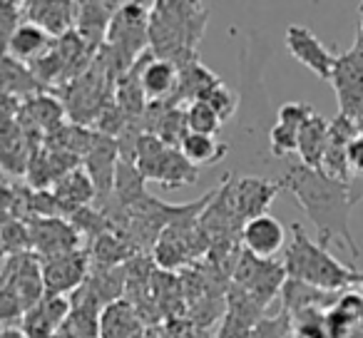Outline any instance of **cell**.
<instances>
[{
	"instance_id": "cell-1",
	"label": "cell",
	"mask_w": 363,
	"mask_h": 338,
	"mask_svg": "<svg viewBox=\"0 0 363 338\" xmlns=\"http://www.w3.org/2000/svg\"><path fill=\"white\" fill-rule=\"evenodd\" d=\"M277 182L296 199L301 212L311 219L321 247L331 249L333 244H343L351 259L361 257V249L351 232L353 199L346 182L328 177L323 169H311L301 162L289 164Z\"/></svg>"
},
{
	"instance_id": "cell-2",
	"label": "cell",
	"mask_w": 363,
	"mask_h": 338,
	"mask_svg": "<svg viewBox=\"0 0 363 338\" xmlns=\"http://www.w3.org/2000/svg\"><path fill=\"white\" fill-rule=\"evenodd\" d=\"M209 11L184 0L152 3L150 13V52L157 60L177 65V70L199 60L197 45L207 28Z\"/></svg>"
},
{
	"instance_id": "cell-3",
	"label": "cell",
	"mask_w": 363,
	"mask_h": 338,
	"mask_svg": "<svg viewBox=\"0 0 363 338\" xmlns=\"http://www.w3.org/2000/svg\"><path fill=\"white\" fill-rule=\"evenodd\" d=\"M284 269L294 281L308 283L328 293L346 291L348 286L363 283V274L353 266L336 261L326 247L313 242L301 224H291V239L284 252Z\"/></svg>"
},
{
	"instance_id": "cell-4",
	"label": "cell",
	"mask_w": 363,
	"mask_h": 338,
	"mask_svg": "<svg viewBox=\"0 0 363 338\" xmlns=\"http://www.w3.org/2000/svg\"><path fill=\"white\" fill-rule=\"evenodd\" d=\"M135 164L142 177L150 182H160V187L164 189L199 182V167H194L177 147L164 145L160 137L150 135V132H145L137 142Z\"/></svg>"
},
{
	"instance_id": "cell-5",
	"label": "cell",
	"mask_w": 363,
	"mask_h": 338,
	"mask_svg": "<svg viewBox=\"0 0 363 338\" xmlns=\"http://www.w3.org/2000/svg\"><path fill=\"white\" fill-rule=\"evenodd\" d=\"M328 85L336 92L338 115L358 125L363 120V38L358 30L353 45L338 55Z\"/></svg>"
},
{
	"instance_id": "cell-6",
	"label": "cell",
	"mask_w": 363,
	"mask_h": 338,
	"mask_svg": "<svg viewBox=\"0 0 363 338\" xmlns=\"http://www.w3.org/2000/svg\"><path fill=\"white\" fill-rule=\"evenodd\" d=\"M227 174V197H229V207L232 214L239 224H247L257 217L269 214V207L274 204V199L279 197V192H284L281 184L272 182V179H262V177H239L234 182H229Z\"/></svg>"
},
{
	"instance_id": "cell-7",
	"label": "cell",
	"mask_w": 363,
	"mask_h": 338,
	"mask_svg": "<svg viewBox=\"0 0 363 338\" xmlns=\"http://www.w3.org/2000/svg\"><path fill=\"white\" fill-rule=\"evenodd\" d=\"M3 288L13 291L23 308H33L45 298V278H43V259L35 252L6 257L3 261Z\"/></svg>"
},
{
	"instance_id": "cell-8",
	"label": "cell",
	"mask_w": 363,
	"mask_h": 338,
	"mask_svg": "<svg viewBox=\"0 0 363 338\" xmlns=\"http://www.w3.org/2000/svg\"><path fill=\"white\" fill-rule=\"evenodd\" d=\"M92 259L87 249L62 254V257L43 259V278H45V291L50 296H67L75 293L90 278Z\"/></svg>"
},
{
	"instance_id": "cell-9",
	"label": "cell",
	"mask_w": 363,
	"mask_h": 338,
	"mask_svg": "<svg viewBox=\"0 0 363 338\" xmlns=\"http://www.w3.org/2000/svg\"><path fill=\"white\" fill-rule=\"evenodd\" d=\"M286 50L291 52L294 60H298L316 77H321V80H326V82L331 80L338 55H333V52L318 40V35L311 28L291 23V26L286 28Z\"/></svg>"
},
{
	"instance_id": "cell-10",
	"label": "cell",
	"mask_w": 363,
	"mask_h": 338,
	"mask_svg": "<svg viewBox=\"0 0 363 338\" xmlns=\"http://www.w3.org/2000/svg\"><path fill=\"white\" fill-rule=\"evenodd\" d=\"M28 227H30V237H33V252L40 259L62 257V254H70L80 249L82 234L65 217L35 219Z\"/></svg>"
},
{
	"instance_id": "cell-11",
	"label": "cell",
	"mask_w": 363,
	"mask_h": 338,
	"mask_svg": "<svg viewBox=\"0 0 363 338\" xmlns=\"http://www.w3.org/2000/svg\"><path fill=\"white\" fill-rule=\"evenodd\" d=\"M82 162H85V172L90 174L92 184L97 189V202L105 204L117 184V169H120L122 162L120 142L115 137L100 135Z\"/></svg>"
},
{
	"instance_id": "cell-12",
	"label": "cell",
	"mask_w": 363,
	"mask_h": 338,
	"mask_svg": "<svg viewBox=\"0 0 363 338\" xmlns=\"http://www.w3.org/2000/svg\"><path fill=\"white\" fill-rule=\"evenodd\" d=\"M70 298L67 296H50L45 293L40 303L28 308L21 318V333L26 338H55L62 331L67 316H70Z\"/></svg>"
},
{
	"instance_id": "cell-13",
	"label": "cell",
	"mask_w": 363,
	"mask_h": 338,
	"mask_svg": "<svg viewBox=\"0 0 363 338\" xmlns=\"http://www.w3.org/2000/svg\"><path fill=\"white\" fill-rule=\"evenodd\" d=\"M239 239L244 244V252H249L252 257L272 261L279 252H286V229L272 214H264L252 222H247L239 232Z\"/></svg>"
},
{
	"instance_id": "cell-14",
	"label": "cell",
	"mask_w": 363,
	"mask_h": 338,
	"mask_svg": "<svg viewBox=\"0 0 363 338\" xmlns=\"http://www.w3.org/2000/svg\"><path fill=\"white\" fill-rule=\"evenodd\" d=\"M77 6L80 3H70V0H30L26 3V21L40 26L48 35L60 40L62 35L75 30Z\"/></svg>"
},
{
	"instance_id": "cell-15",
	"label": "cell",
	"mask_w": 363,
	"mask_h": 338,
	"mask_svg": "<svg viewBox=\"0 0 363 338\" xmlns=\"http://www.w3.org/2000/svg\"><path fill=\"white\" fill-rule=\"evenodd\" d=\"M137 70H140V85L147 100L169 102L177 95V87H179L177 65H172L167 60H157L152 52H145L137 60Z\"/></svg>"
},
{
	"instance_id": "cell-16",
	"label": "cell",
	"mask_w": 363,
	"mask_h": 338,
	"mask_svg": "<svg viewBox=\"0 0 363 338\" xmlns=\"http://www.w3.org/2000/svg\"><path fill=\"white\" fill-rule=\"evenodd\" d=\"M358 135V125L346 117L336 115L331 120V130H328V147L326 157H323V172L333 179L341 182H351V167H348V145L353 142V137Z\"/></svg>"
},
{
	"instance_id": "cell-17",
	"label": "cell",
	"mask_w": 363,
	"mask_h": 338,
	"mask_svg": "<svg viewBox=\"0 0 363 338\" xmlns=\"http://www.w3.org/2000/svg\"><path fill=\"white\" fill-rule=\"evenodd\" d=\"M120 11V3H80L77 6V23L75 30L92 50L100 52L107 43V33H110L112 18Z\"/></svg>"
},
{
	"instance_id": "cell-18",
	"label": "cell",
	"mask_w": 363,
	"mask_h": 338,
	"mask_svg": "<svg viewBox=\"0 0 363 338\" xmlns=\"http://www.w3.org/2000/svg\"><path fill=\"white\" fill-rule=\"evenodd\" d=\"M52 194H55L57 207H60V214L65 219H70L80 209L90 207L92 202H97V189L92 184L90 174L85 172V167H77L70 174H65L52 187Z\"/></svg>"
},
{
	"instance_id": "cell-19",
	"label": "cell",
	"mask_w": 363,
	"mask_h": 338,
	"mask_svg": "<svg viewBox=\"0 0 363 338\" xmlns=\"http://www.w3.org/2000/svg\"><path fill=\"white\" fill-rule=\"evenodd\" d=\"M100 338H145L140 308L127 298L107 303L100 318Z\"/></svg>"
},
{
	"instance_id": "cell-20",
	"label": "cell",
	"mask_w": 363,
	"mask_h": 338,
	"mask_svg": "<svg viewBox=\"0 0 363 338\" xmlns=\"http://www.w3.org/2000/svg\"><path fill=\"white\" fill-rule=\"evenodd\" d=\"M52 45H55V38L48 35L35 23L23 21V26L16 30V35L8 40L6 55L16 57V60L26 62V65H33V62H38L40 57H45L48 52L52 50Z\"/></svg>"
},
{
	"instance_id": "cell-21",
	"label": "cell",
	"mask_w": 363,
	"mask_h": 338,
	"mask_svg": "<svg viewBox=\"0 0 363 338\" xmlns=\"http://www.w3.org/2000/svg\"><path fill=\"white\" fill-rule=\"evenodd\" d=\"M328 130H331V120L316 112L311 120L303 125V130L298 132V162L311 169H321L323 157H326L328 147Z\"/></svg>"
},
{
	"instance_id": "cell-22",
	"label": "cell",
	"mask_w": 363,
	"mask_h": 338,
	"mask_svg": "<svg viewBox=\"0 0 363 338\" xmlns=\"http://www.w3.org/2000/svg\"><path fill=\"white\" fill-rule=\"evenodd\" d=\"M40 90L43 85L30 65L16 60L11 55H3V95H11L16 100L26 102L30 97L40 95Z\"/></svg>"
},
{
	"instance_id": "cell-23",
	"label": "cell",
	"mask_w": 363,
	"mask_h": 338,
	"mask_svg": "<svg viewBox=\"0 0 363 338\" xmlns=\"http://www.w3.org/2000/svg\"><path fill=\"white\" fill-rule=\"evenodd\" d=\"M87 254H90V259H92V266L115 269V266H122L127 259L137 257V247H132V242L120 239V234L107 232V234H102V237L92 239Z\"/></svg>"
},
{
	"instance_id": "cell-24",
	"label": "cell",
	"mask_w": 363,
	"mask_h": 338,
	"mask_svg": "<svg viewBox=\"0 0 363 338\" xmlns=\"http://www.w3.org/2000/svg\"><path fill=\"white\" fill-rule=\"evenodd\" d=\"M179 152L187 157L194 167H212V164H219V162L229 154V145L219 142L217 137L189 132V135L182 140Z\"/></svg>"
},
{
	"instance_id": "cell-25",
	"label": "cell",
	"mask_w": 363,
	"mask_h": 338,
	"mask_svg": "<svg viewBox=\"0 0 363 338\" xmlns=\"http://www.w3.org/2000/svg\"><path fill=\"white\" fill-rule=\"evenodd\" d=\"M33 252L30 227L23 219H3V257Z\"/></svg>"
},
{
	"instance_id": "cell-26",
	"label": "cell",
	"mask_w": 363,
	"mask_h": 338,
	"mask_svg": "<svg viewBox=\"0 0 363 338\" xmlns=\"http://www.w3.org/2000/svg\"><path fill=\"white\" fill-rule=\"evenodd\" d=\"M184 115H187V130L194 132V135L214 137L224 125V122L219 120V115L207 105V102H192V105H187Z\"/></svg>"
},
{
	"instance_id": "cell-27",
	"label": "cell",
	"mask_w": 363,
	"mask_h": 338,
	"mask_svg": "<svg viewBox=\"0 0 363 338\" xmlns=\"http://www.w3.org/2000/svg\"><path fill=\"white\" fill-rule=\"evenodd\" d=\"M269 150H272V154L277 157V159H284V157H289V154H296L298 132L286 125L274 122L272 130H269Z\"/></svg>"
},
{
	"instance_id": "cell-28",
	"label": "cell",
	"mask_w": 363,
	"mask_h": 338,
	"mask_svg": "<svg viewBox=\"0 0 363 338\" xmlns=\"http://www.w3.org/2000/svg\"><path fill=\"white\" fill-rule=\"evenodd\" d=\"M291 336V316L286 311H279L274 316H267L252 328L249 338H289Z\"/></svg>"
},
{
	"instance_id": "cell-29",
	"label": "cell",
	"mask_w": 363,
	"mask_h": 338,
	"mask_svg": "<svg viewBox=\"0 0 363 338\" xmlns=\"http://www.w3.org/2000/svg\"><path fill=\"white\" fill-rule=\"evenodd\" d=\"M313 115H316V110H313L308 102H286V105L279 107L277 122L279 125H286V127H291V130L301 132L303 125H306Z\"/></svg>"
},
{
	"instance_id": "cell-30",
	"label": "cell",
	"mask_w": 363,
	"mask_h": 338,
	"mask_svg": "<svg viewBox=\"0 0 363 338\" xmlns=\"http://www.w3.org/2000/svg\"><path fill=\"white\" fill-rule=\"evenodd\" d=\"M21 18H26V3H11V0L0 3V38H3V45H8V40L23 26Z\"/></svg>"
},
{
	"instance_id": "cell-31",
	"label": "cell",
	"mask_w": 363,
	"mask_h": 338,
	"mask_svg": "<svg viewBox=\"0 0 363 338\" xmlns=\"http://www.w3.org/2000/svg\"><path fill=\"white\" fill-rule=\"evenodd\" d=\"M202 102H207L209 107H212L214 112L219 115V120L222 122H227L229 117L237 112V107H239V100H237V95H234L232 90H229L227 85H217L212 92L207 95V100H202Z\"/></svg>"
},
{
	"instance_id": "cell-32",
	"label": "cell",
	"mask_w": 363,
	"mask_h": 338,
	"mask_svg": "<svg viewBox=\"0 0 363 338\" xmlns=\"http://www.w3.org/2000/svg\"><path fill=\"white\" fill-rule=\"evenodd\" d=\"M348 167H351V179L363 177V130H358V135L348 145Z\"/></svg>"
},
{
	"instance_id": "cell-33",
	"label": "cell",
	"mask_w": 363,
	"mask_h": 338,
	"mask_svg": "<svg viewBox=\"0 0 363 338\" xmlns=\"http://www.w3.org/2000/svg\"><path fill=\"white\" fill-rule=\"evenodd\" d=\"M348 192H351L353 204L363 202V177H353L351 182H348Z\"/></svg>"
},
{
	"instance_id": "cell-34",
	"label": "cell",
	"mask_w": 363,
	"mask_h": 338,
	"mask_svg": "<svg viewBox=\"0 0 363 338\" xmlns=\"http://www.w3.org/2000/svg\"><path fill=\"white\" fill-rule=\"evenodd\" d=\"M3 338H26L21 328H3Z\"/></svg>"
},
{
	"instance_id": "cell-35",
	"label": "cell",
	"mask_w": 363,
	"mask_h": 338,
	"mask_svg": "<svg viewBox=\"0 0 363 338\" xmlns=\"http://www.w3.org/2000/svg\"><path fill=\"white\" fill-rule=\"evenodd\" d=\"M358 26H363V3L358 6Z\"/></svg>"
},
{
	"instance_id": "cell-36",
	"label": "cell",
	"mask_w": 363,
	"mask_h": 338,
	"mask_svg": "<svg viewBox=\"0 0 363 338\" xmlns=\"http://www.w3.org/2000/svg\"><path fill=\"white\" fill-rule=\"evenodd\" d=\"M358 33H361V38H363V26H358Z\"/></svg>"
},
{
	"instance_id": "cell-37",
	"label": "cell",
	"mask_w": 363,
	"mask_h": 338,
	"mask_svg": "<svg viewBox=\"0 0 363 338\" xmlns=\"http://www.w3.org/2000/svg\"><path fill=\"white\" fill-rule=\"evenodd\" d=\"M358 130H363V120H361V122H358Z\"/></svg>"
}]
</instances>
